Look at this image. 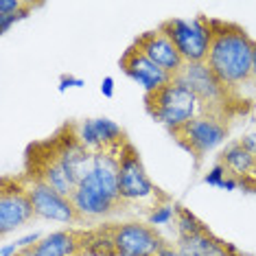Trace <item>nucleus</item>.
I'll list each match as a JSON object with an SVG mask.
<instances>
[{
    "label": "nucleus",
    "instance_id": "f257e3e1",
    "mask_svg": "<svg viewBox=\"0 0 256 256\" xmlns=\"http://www.w3.org/2000/svg\"><path fill=\"white\" fill-rule=\"evenodd\" d=\"M210 48L206 66L221 81L226 90L236 94L246 84L252 81V62L256 42L243 26L226 20L210 18Z\"/></svg>",
    "mask_w": 256,
    "mask_h": 256
},
{
    "label": "nucleus",
    "instance_id": "f03ea898",
    "mask_svg": "<svg viewBox=\"0 0 256 256\" xmlns=\"http://www.w3.org/2000/svg\"><path fill=\"white\" fill-rule=\"evenodd\" d=\"M168 243L154 226L142 221H123L92 228L88 256H158Z\"/></svg>",
    "mask_w": 256,
    "mask_h": 256
},
{
    "label": "nucleus",
    "instance_id": "7ed1b4c3",
    "mask_svg": "<svg viewBox=\"0 0 256 256\" xmlns=\"http://www.w3.org/2000/svg\"><path fill=\"white\" fill-rule=\"evenodd\" d=\"M144 110L151 118L166 125L168 132L204 114L197 96L180 79H171L154 92H144Z\"/></svg>",
    "mask_w": 256,
    "mask_h": 256
},
{
    "label": "nucleus",
    "instance_id": "20e7f679",
    "mask_svg": "<svg viewBox=\"0 0 256 256\" xmlns=\"http://www.w3.org/2000/svg\"><path fill=\"white\" fill-rule=\"evenodd\" d=\"M118 195L127 208L138 206V204H149V210L156 204L168 200V195H162L158 186L151 182V178L144 171L140 154L132 142H127L123 151H120Z\"/></svg>",
    "mask_w": 256,
    "mask_h": 256
},
{
    "label": "nucleus",
    "instance_id": "39448f33",
    "mask_svg": "<svg viewBox=\"0 0 256 256\" xmlns=\"http://www.w3.org/2000/svg\"><path fill=\"white\" fill-rule=\"evenodd\" d=\"M176 79H180L184 86H188L190 92L200 101L204 114H214V116H221V118H228L234 112V106H236L234 101H238L236 94H232L230 90H226L221 86V81L212 74V70L206 66V62L186 64L184 70Z\"/></svg>",
    "mask_w": 256,
    "mask_h": 256
},
{
    "label": "nucleus",
    "instance_id": "423d86ee",
    "mask_svg": "<svg viewBox=\"0 0 256 256\" xmlns=\"http://www.w3.org/2000/svg\"><path fill=\"white\" fill-rule=\"evenodd\" d=\"M171 136L176 138L180 147L195 158V166H200L204 156H208L228 138V118L214 114H200L178 130H171Z\"/></svg>",
    "mask_w": 256,
    "mask_h": 256
},
{
    "label": "nucleus",
    "instance_id": "0eeeda50",
    "mask_svg": "<svg viewBox=\"0 0 256 256\" xmlns=\"http://www.w3.org/2000/svg\"><path fill=\"white\" fill-rule=\"evenodd\" d=\"M164 36L176 44L178 53L182 55L186 64H202L208 57L210 48V18L206 16H197L193 20L171 18L164 20L158 26Z\"/></svg>",
    "mask_w": 256,
    "mask_h": 256
},
{
    "label": "nucleus",
    "instance_id": "6e6552de",
    "mask_svg": "<svg viewBox=\"0 0 256 256\" xmlns=\"http://www.w3.org/2000/svg\"><path fill=\"white\" fill-rule=\"evenodd\" d=\"M38 219L24 176L0 178V234L7 236Z\"/></svg>",
    "mask_w": 256,
    "mask_h": 256
},
{
    "label": "nucleus",
    "instance_id": "1a4fd4ad",
    "mask_svg": "<svg viewBox=\"0 0 256 256\" xmlns=\"http://www.w3.org/2000/svg\"><path fill=\"white\" fill-rule=\"evenodd\" d=\"M24 176L40 180V182L48 184L53 190H57L64 197H72L77 186L68 178L66 168L62 166L60 158H57L50 140H38L26 147L24 154Z\"/></svg>",
    "mask_w": 256,
    "mask_h": 256
},
{
    "label": "nucleus",
    "instance_id": "9d476101",
    "mask_svg": "<svg viewBox=\"0 0 256 256\" xmlns=\"http://www.w3.org/2000/svg\"><path fill=\"white\" fill-rule=\"evenodd\" d=\"M70 200L74 204V208H77L84 226H92L94 221H103V219L114 217V214L130 210L123 204V200L110 195L108 190L96 182V178L92 176V173L77 184Z\"/></svg>",
    "mask_w": 256,
    "mask_h": 256
},
{
    "label": "nucleus",
    "instance_id": "9b49d317",
    "mask_svg": "<svg viewBox=\"0 0 256 256\" xmlns=\"http://www.w3.org/2000/svg\"><path fill=\"white\" fill-rule=\"evenodd\" d=\"M53 144L62 166L66 168L68 178L77 186L84 178H88L94 166V154L79 140L77 123H64L53 136L48 138Z\"/></svg>",
    "mask_w": 256,
    "mask_h": 256
},
{
    "label": "nucleus",
    "instance_id": "f8f14e48",
    "mask_svg": "<svg viewBox=\"0 0 256 256\" xmlns=\"http://www.w3.org/2000/svg\"><path fill=\"white\" fill-rule=\"evenodd\" d=\"M24 176V173H22ZM26 178V176H24ZM26 186H28V195H31L33 208L40 219H48V221H57V224H66V226H84L77 208L70 197H64L57 190H53L48 184L40 182V180L26 178Z\"/></svg>",
    "mask_w": 256,
    "mask_h": 256
},
{
    "label": "nucleus",
    "instance_id": "ddd939ff",
    "mask_svg": "<svg viewBox=\"0 0 256 256\" xmlns=\"http://www.w3.org/2000/svg\"><path fill=\"white\" fill-rule=\"evenodd\" d=\"M92 228H66L42 236L36 246L20 250L18 256H84L88 254Z\"/></svg>",
    "mask_w": 256,
    "mask_h": 256
},
{
    "label": "nucleus",
    "instance_id": "4468645a",
    "mask_svg": "<svg viewBox=\"0 0 256 256\" xmlns=\"http://www.w3.org/2000/svg\"><path fill=\"white\" fill-rule=\"evenodd\" d=\"M134 46H138V48H140L142 53L156 64V66L162 68V70H164L168 77H173V79H176L186 66L182 55L178 53L176 44H173L171 40L160 31V28L140 33V36L134 40Z\"/></svg>",
    "mask_w": 256,
    "mask_h": 256
},
{
    "label": "nucleus",
    "instance_id": "2eb2a0df",
    "mask_svg": "<svg viewBox=\"0 0 256 256\" xmlns=\"http://www.w3.org/2000/svg\"><path fill=\"white\" fill-rule=\"evenodd\" d=\"M118 64H120V70H123L130 79L136 81L138 86H142L144 92L158 90L160 86H164V84H168V81L173 79V77H168L162 68L156 66V64L134 44L125 50L123 55H120Z\"/></svg>",
    "mask_w": 256,
    "mask_h": 256
},
{
    "label": "nucleus",
    "instance_id": "dca6fc26",
    "mask_svg": "<svg viewBox=\"0 0 256 256\" xmlns=\"http://www.w3.org/2000/svg\"><path fill=\"white\" fill-rule=\"evenodd\" d=\"M217 162H221L226 173L238 184V188L256 193V156L241 147V142H230L219 154Z\"/></svg>",
    "mask_w": 256,
    "mask_h": 256
},
{
    "label": "nucleus",
    "instance_id": "f3484780",
    "mask_svg": "<svg viewBox=\"0 0 256 256\" xmlns=\"http://www.w3.org/2000/svg\"><path fill=\"white\" fill-rule=\"evenodd\" d=\"M178 250L182 256H234V254H241L234 246L217 238L208 228H204L202 232L190 234V236H180Z\"/></svg>",
    "mask_w": 256,
    "mask_h": 256
},
{
    "label": "nucleus",
    "instance_id": "a211bd4d",
    "mask_svg": "<svg viewBox=\"0 0 256 256\" xmlns=\"http://www.w3.org/2000/svg\"><path fill=\"white\" fill-rule=\"evenodd\" d=\"M178 206L180 204L171 202V200L156 204V206L147 212V224L149 226H164V224H168V221H173L176 214H178Z\"/></svg>",
    "mask_w": 256,
    "mask_h": 256
},
{
    "label": "nucleus",
    "instance_id": "6ab92c4d",
    "mask_svg": "<svg viewBox=\"0 0 256 256\" xmlns=\"http://www.w3.org/2000/svg\"><path fill=\"white\" fill-rule=\"evenodd\" d=\"M176 226H178V234L180 236H190L202 232L206 226L195 217L190 210H186L184 206H178V214H176Z\"/></svg>",
    "mask_w": 256,
    "mask_h": 256
},
{
    "label": "nucleus",
    "instance_id": "aec40b11",
    "mask_svg": "<svg viewBox=\"0 0 256 256\" xmlns=\"http://www.w3.org/2000/svg\"><path fill=\"white\" fill-rule=\"evenodd\" d=\"M77 134H79V140L84 142L92 154H98V151H101V144H98L92 118H86V120H81V123H77Z\"/></svg>",
    "mask_w": 256,
    "mask_h": 256
},
{
    "label": "nucleus",
    "instance_id": "412c9836",
    "mask_svg": "<svg viewBox=\"0 0 256 256\" xmlns=\"http://www.w3.org/2000/svg\"><path fill=\"white\" fill-rule=\"evenodd\" d=\"M38 7H42V2H28V0H26V4L20 11H16V14H9V16H0V28H2V33H9L11 26L18 24L20 20L28 18V16H31V11L38 9Z\"/></svg>",
    "mask_w": 256,
    "mask_h": 256
},
{
    "label": "nucleus",
    "instance_id": "4be33fe9",
    "mask_svg": "<svg viewBox=\"0 0 256 256\" xmlns=\"http://www.w3.org/2000/svg\"><path fill=\"white\" fill-rule=\"evenodd\" d=\"M226 178H228V173H226V168L221 162H214V166L210 168V171L204 176V184H208V186H217V188H221L226 182Z\"/></svg>",
    "mask_w": 256,
    "mask_h": 256
},
{
    "label": "nucleus",
    "instance_id": "5701e85b",
    "mask_svg": "<svg viewBox=\"0 0 256 256\" xmlns=\"http://www.w3.org/2000/svg\"><path fill=\"white\" fill-rule=\"evenodd\" d=\"M26 4V0H0V16H9L20 11Z\"/></svg>",
    "mask_w": 256,
    "mask_h": 256
},
{
    "label": "nucleus",
    "instance_id": "b1692460",
    "mask_svg": "<svg viewBox=\"0 0 256 256\" xmlns=\"http://www.w3.org/2000/svg\"><path fill=\"white\" fill-rule=\"evenodd\" d=\"M84 86H86V81L72 77V74H62V79H60V92H66V88H84Z\"/></svg>",
    "mask_w": 256,
    "mask_h": 256
},
{
    "label": "nucleus",
    "instance_id": "393cba45",
    "mask_svg": "<svg viewBox=\"0 0 256 256\" xmlns=\"http://www.w3.org/2000/svg\"><path fill=\"white\" fill-rule=\"evenodd\" d=\"M238 142H241V147H243V149H248L250 154H254V156H256V132L246 134V136H243Z\"/></svg>",
    "mask_w": 256,
    "mask_h": 256
},
{
    "label": "nucleus",
    "instance_id": "a878e982",
    "mask_svg": "<svg viewBox=\"0 0 256 256\" xmlns=\"http://www.w3.org/2000/svg\"><path fill=\"white\" fill-rule=\"evenodd\" d=\"M40 238H42V236L33 232V234H26V236L18 238V241H16V243H18V248H20V250H24V248H31V246H36V243L40 241Z\"/></svg>",
    "mask_w": 256,
    "mask_h": 256
},
{
    "label": "nucleus",
    "instance_id": "bb28decb",
    "mask_svg": "<svg viewBox=\"0 0 256 256\" xmlns=\"http://www.w3.org/2000/svg\"><path fill=\"white\" fill-rule=\"evenodd\" d=\"M101 94L106 98H112L114 96V79L112 77H106L101 81Z\"/></svg>",
    "mask_w": 256,
    "mask_h": 256
},
{
    "label": "nucleus",
    "instance_id": "cd10ccee",
    "mask_svg": "<svg viewBox=\"0 0 256 256\" xmlns=\"http://www.w3.org/2000/svg\"><path fill=\"white\" fill-rule=\"evenodd\" d=\"M18 254H20L18 243H11V246H2V250H0V256H18Z\"/></svg>",
    "mask_w": 256,
    "mask_h": 256
},
{
    "label": "nucleus",
    "instance_id": "c85d7f7f",
    "mask_svg": "<svg viewBox=\"0 0 256 256\" xmlns=\"http://www.w3.org/2000/svg\"><path fill=\"white\" fill-rule=\"evenodd\" d=\"M158 256H182V254H180V250H178V248H171V246H166V248L162 250V252H160Z\"/></svg>",
    "mask_w": 256,
    "mask_h": 256
},
{
    "label": "nucleus",
    "instance_id": "c756f323",
    "mask_svg": "<svg viewBox=\"0 0 256 256\" xmlns=\"http://www.w3.org/2000/svg\"><path fill=\"white\" fill-rule=\"evenodd\" d=\"M252 84L256 86V46H254V62H252Z\"/></svg>",
    "mask_w": 256,
    "mask_h": 256
},
{
    "label": "nucleus",
    "instance_id": "7c9ffc66",
    "mask_svg": "<svg viewBox=\"0 0 256 256\" xmlns=\"http://www.w3.org/2000/svg\"><path fill=\"white\" fill-rule=\"evenodd\" d=\"M234 256H241V254H234Z\"/></svg>",
    "mask_w": 256,
    "mask_h": 256
}]
</instances>
